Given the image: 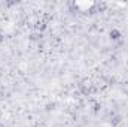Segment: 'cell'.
I'll return each instance as SVG.
<instances>
[{"mask_svg":"<svg viewBox=\"0 0 128 127\" xmlns=\"http://www.w3.org/2000/svg\"><path fill=\"white\" fill-rule=\"evenodd\" d=\"M2 40H3V34L0 33V42H2Z\"/></svg>","mask_w":128,"mask_h":127,"instance_id":"obj_2","label":"cell"},{"mask_svg":"<svg viewBox=\"0 0 128 127\" xmlns=\"http://www.w3.org/2000/svg\"><path fill=\"white\" fill-rule=\"evenodd\" d=\"M109 37H110V40L116 42V40H119V39L122 37V32H121L119 29H112V30L109 32Z\"/></svg>","mask_w":128,"mask_h":127,"instance_id":"obj_1","label":"cell"}]
</instances>
